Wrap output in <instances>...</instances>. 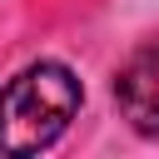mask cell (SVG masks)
Listing matches in <instances>:
<instances>
[{
	"label": "cell",
	"instance_id": "cell-2",
	"mask_svg": "<svg viewBox=\"0 0 159 159\" xmlns=\"http://www.w3.org/2000/svg\"><path fill=\"white\" fill-rule=\"evenodd\" d=\"M114 94H119V104H124V114L134 119L139 134H159V75H154V55H139L114 80Z\"/></svg>",
	"mask_w": 159,
	"mask_h": 159
},
{
	"label": "cell",
	"instance_id": "cell-1",
	"mask_svg": "<svg viewBox=\"0 0 159 159\" xmlns=\"http://www.w3.org/2000/svg\"><path fill=\"white\" fill-rule=\"evenodd\" d=\"M80 114V80L60 60L25 65L0 89V154H40L50 149L70 119Z\"/></svg>",
	"mask_w": 159,
	"mask_h": 159
}]
</instances>
